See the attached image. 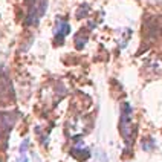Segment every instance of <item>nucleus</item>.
Here are the masks:
<instances>
[{
  "label": "nucleus",
  "instance_id": "1",
  "mask_svg": "<svg viewBox=\"0 0 162 162\" xmlns=\"http://www.w3.org/2000/svg\"><path fill=\"white\" fill-rule=\"evenodd\" d=\"M29 2V14H28V25H37L38 20L46 12V0H28Z\"/></svg>",
  "mask_w": 162,
  "mask_h": 162
},
{
  "label": "nucleus",
  "instance_id": "2",
  "mask_svg": "<svg viewBox=\"0 0 162 162\" xmlns=\"http://www.w3.org/2000/svg\"><path fill=\"white\" fill-rule=\"evenodd\" d=\"M135 132V127L132 124V109L128 104L122 106V113H121V133L125 141H132V135Z\"/></svg>",
  "mask_w": 162,
  "mask_h": 162
},
{
  "label": "nucleus",
  "instance_id": "3",
  "mask_svg": "<svg viewBox=\"0 0 162 162\" xmlns=\"http://www.w3.org/2000/svg\"><path fill=\"white\" fill-rule=\"evenodd\" d=\"M69 32H71V26H69V23L58 20V22H57L55 32H54V38H55V41H57L58 46H60V44L63 43V40L69 35Z\"/></svg>",
  "mask_w": 162,
  "mask_h": 162
},
{
  "label": "nucleus",
  "instance_id": "4",
  "mask_svg": "<svg viewBox=\"0 0 162 162\" xmlns=\"http://www.w3.org/2000/svg\"><path fill=\"white\" fill-rule=\"evenodd\" d=\"M72 155H74L75 158H78L80 161H84V159H87V158L90 156V152H89L86 147H83V144H80L77 148L72 150Z\"/></svg>",
  "mask_w": 162,
  "mask_h": 162
},
{
  "label": "nucleus",
  "instance_id": "5",
  "mask_svg": "<svg viewBox=\"0 0 162 162\" xmlns=\"http://www.w3.org/2000/svg\"><path fill=\"white\" fill-rule=\"evenodd\" d=\"M86 41H87V35H84V37H81V35H77V38H75V43H77V47H83L84 44H86Z\"/></svg>",
  "mask_w": 162,
  "mask_h": 162
},
{
  "label": "nucleus",
  "instance_id": "6",
  "mask_svg": "<svg viewBox=\"0 0 162 162\" xmlns=\"http://www.w3.org/2000/svg\"><path fill=\"white\" fill-rule=\"evenodd\" d=\"M17 162H29V159H28V156H26V155H22V156L17 159Z\"/></svg>",
  "mask_w": 162,
  "mask_h": 162
},
{
  "label": "nucleus",
  "instance_id": "7",
  "mask_svg": "<svg viewBox=\"0 0 162 162\" xmlns=\"http://www.w3.org/2000/svg\"><path fill=\"white\" fill-rule=\"evenodd\" d=\"M28 144H29V141L26 139V141H23V144H22V147H20V152H25L26 150V147H28Z\"/></svg>",
  "mask_w": 162,
  "mask_h": 162
}]
</instances>
